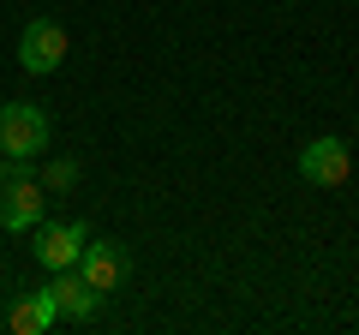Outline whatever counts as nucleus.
I'll list each match as a JSON object with an SVG mask.
<instances>
[{
  "label": "nucleus",
  "mask_w": 359,
  "mask_h": 335,
  "mask_svg": "<svg viewBox=\"0 0 359 335\" xmlns=\"http://www.w3.org/2000/svg\"><path fill=\"white\" fill-rule=\"evenodd\" d=\"M48 294H54V306H60V317H72V323H90L102 311V294L84 282V270H54Z\"/></svg>",
  "instance_id": "nucleus-6"
},
{
  "label": "nucleus",
  "mask_w": 359,
  "mask_h": 335,
  "mask_svg": "<svg viewBox=\"0 0 359 335\" xmlns=\"http://www.w3.org/2000/svg\"><path fill=\"white\" fill-rule=\"evenodd\" d=\"M42 186H48V192H72V186H78V168L72 162H48V168H42Z\"/></svg>",
  "instance_id": "nucleus-9"
},
{
  "label": "nucleus",
  "mask_w": 359,
  "mask_h": 335,
  "mask_svg": "<svg viewBox=\"0 0 359 335\" xmlns=\"http://www.w3.org/2000/svg\"><path fill=\"white\" fill-rule=\"evenodd\" d=\"M54 323H60V306H54V294H48V287L25 294L13 311H6V329H13V335H48Z\"/></svg>",
  "instance_id": "nucleus-8"
},
{
  "label": "nucleus",
  "mask_w": 359,
  "mask_h": 335,
  "mask_svg": "<svg viewBox=\"0 0 359 335\" xmlns=\"http://www.w3.org/2000/svg\"><path fill=\"white\" fill-rule=\"evenodd\" d=\"M347 174H353V150H347L341 138H311L306 150H299V180H311V186H347Z\"/></svg>",
  "instance_id": "nucleus-5"
},
{
  "label": "nucleus",
  "mask_w": 359,
  "mask_h": 335,
  "mask_svg": "<svg viewBox=\"0 0 359 335\" xmlns=\"http://www.w3.org/2000/svg\"><path fill=\"white\" fill-rule=\"evenodd\" d=\"M78 270H84V282L96 287V294H114L120 275H126V252H120L114 240H90L84 258H78Z\"/></svg>",
  "instance_id": "nucleus-7"
},
{
  "label": "nucleus",
  "mask_w": 359,
  "mask_h": 335,
  "mask_svg": "<svg viewBox=\"0 0 359 335\" xmlns=\"http://www.w3.org/2000/svg\"><path fill=\"white\" fill-rule=\"evenodd\" d=\"M6 180H13V156L0 150V192H6Z\"/></svg>",
  "instance_id": "nucleus-10"
},
{
  "label": "nucleus",
  "mask_w": 359,
  "mask_h": 335,
  "mask_svg": "<svg viewBox=\"0 0 359 335\" xmlns=\"http://www.w3.org/2000/svg\"><path fill=\"white\" fill-rule=\"evenodd\" d=\"M0 150L13 162H30V156L48 150V114L36 102H0Z\"/></svg>",
  "instance_id": "nucleus-1"
},
{
  "label": "nucleus",
  "mask_w": 359,
  "mask_h": 335,
  "mask_svg": "<svg viewBox=\"0 0 359 335\" xmlns=\"http://www.w3.org/2000/svg\"><path fill=\"white\" fill-rule=\"evenodd\" d=\"M66 48H72V36H66L54 18H30L25 36H18V66H25V72H36V78H48V72H60Z\"/></svg>",
  "instance_id": "nucleus-3"
},
{
  "label": "nucleus",
  "mask_w": 359,
  "mask_h": 335,
  "mask_svg": "<svg viewBox=\"0 0 359 335\" xmlns=\"http://www.w3.org/2000/svg\"><path fill=\"white\" fill-rule=\"evenodd\" d=\"M84 245H90L84 221H36V258L48 264V270H78Z\"/></svg>",
  "instance_id": "nucleus-4"
},
{
  "label": "nucleus",
  "mask_w": 359,
  "mask_h": 335,
  "mask_svg": "<svg viewBox=\"0 0 359 335\" xmlns=\"http://www.w3.org/2000/svg\"><path fill=\"white\" fill-rule=\"evenodd\" d=\"M42 204H48V186L30 180L25 162H13V180H6V198H0V228L6 233H36Z\"/></svg>",
  "instance_id": "nucleus-2"
}]
</instances>
